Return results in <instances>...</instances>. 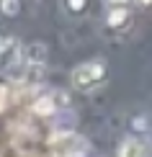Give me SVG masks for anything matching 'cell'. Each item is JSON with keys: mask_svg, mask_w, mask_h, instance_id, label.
Wrapping results in <instances>:
<instances>
[{"mask_svg": "<svg viewBox=\"0 0 152 157\" xmlns=\"http://www.w3.org/2000/svg\"><path fill=\"white\" fill-rule=\"evenodd\" d=\"M49 149L54 157H85L88 155V142L80 134L67 132V134H57L49 142Z\"/></svg>", "mask_w": 152, "mask_h": 157, "instance_id": "1", "label": "cell"}, {"mask_svg": "<svg viewBox=\"0 0 152 157\" xmlns=\"http://www.w3.org/2000/svg\"><path fill=\"white\" fill-rule=\"evenodd\" d=\"M103 75H106L103 62H85V64H77L70 77H72V85H75V88L90 90L93 85H98L103 80Z\"/></svg>", "mask_w": 152, "mask_h": 157, "instance_id": "2", "label": "cell"}, {"mask_svg": "<svg viewBox=\"0 0 152 157\" xmlns=\"http://www.w3.org/2000/svg\"><path fill=\"white\" fill-rule=\"evenodd\" d=\"M119 157H147V149L139 139H124L119 144Z\"/></svg>", "mask_w": 152, "mask_h": 157, "instance_id": "3", "label": "cell"}, {"mask_svg": "<svg viewBox=\"0 0 152 157\" xmlns=\"http://www.w3.org/2000/svg\"><path fill=\"white\" fill-rule=\"evenodd\" d=\"M31 111H34L36 116H52L57 111V101L52 95H41V98H36V101H34Z\"/></svg>", "mask_w": 152, "mask_h": 157, "instance_id": "4", "label": "cell"}, {"mask_svg": "<svg viewBox=\"0 0 152 157\" xmlns=\"http://www.w3.org/2000/svg\"><path fill=\"white\" fill-rule=\"evenodd\" d=\"M18 59V41L16 39H5L0 47V64H13Z\"/></svg>", "mask_w": 152, "mask_h": 157, "instance_id": "5", "label": "cell"}, {"mask_svg": "<svg viewBox=\"0 0 152 157\" xmlns=\"http://www.w3.org/2000/svg\"><path fill=\"white\" fill-rule=\"evenodd\" d=\"M129 18V10L127 5H116V8L108 10V26H114V29H119V26H124Z\"/></svg>", "mask_w": 152, "mask_h": 157, "instance_id": "6", "label": "cell"}, {"mask_svg": "<svg viewBox=\"0 0 152 157\" xmlns=\"http://www.w3.org/2000/svg\"><path fill=\"white\" fill-rule=\"evenodd\" d=\"M26 59H29L31 64H41L44 62V54H47V49H44V44H34V47H29L26 49Z\"/></svg>", "mask_w": 152, "mask_h": 157, "instance_id": "7", "label": "cell"}, {"mask_svg": "<svg viewBox=\"0 0 152 157\" xmlns=\"http://www.w3.org/2000/svg\"><path fill=\"white\" fill-rule=\"evenodd\" d=\"M0 13L3 16H18L21 13V3L18 0H0Z\"/></svg>", "mask_w": 152, "mask_h": 157, "instance_id": "8", "label": "cell"}, {"mask_svg": "<svg viewBox=\"0 0 152 157\" xmlns=\"http://www.w3.org/2000/svg\"><path fill=\"white\" fill-rule=\"evenodd\" d=\"M64 8L70 13H83L85 10V0H64Z\"/></svg>", "mask_w": 152, "mask_h": 157, "instance_id": "9", "label": "cell"}, {"mask_svg": "<svg viewBox=\"0 0 152 157\" xmlns=\"http://www.w3.org/2000/svg\"><path fill=\"white\" fill-rule=\"evenodd\" d=\"M127 3H129V0H108L111 8H116V5H127Z\"/></svg>", "mask_w": 152, "mask_h": 157, "instance_id": "10", "label": "cell"}, {"mask_svg": "<svg viewBox=\"0 0 152 157\" xmlns=\"http://www.w3.org/2000/svg\"><path fill=\"white\" fill-rule=\"evenodd\" d=\"M137 3H142V5H150V3H152V0H137Z\"/></svg>", "mask_w": 152, "mask_h": 157, "instance_id": "11", "label": "cell"}, {"mask_svg": "<svg viewBox=\"0 0 152 157\" xmlns=\"http://www.w3.org/2000/svg\"><path fill=\"white\" fill-rule=\"evenodd\" d=\"M0 47H3V36H0Z\"/></svg>", "mask_w": 152, "mask_h": 157, "instance_id": "12", "label": "cell"}]
</instances>
